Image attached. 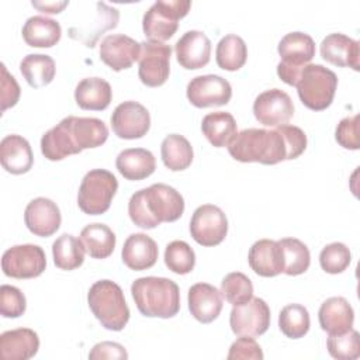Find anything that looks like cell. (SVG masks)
I'll list each match as a JSON object with an SVG mask.
<instances>
[{
  "label": "cell",
  "mask_w": 360,
  "mask_h": 360,
  "mask_svg": "<svg viewBox=\"0 0 360 360\" xmlns=\"http://www.w3.org/2000/svg\"><path fill=\"white\" fill-rule=\"evenodd\" d=\"M39 338L30 328L6 330L0 335V354L3 360H28L37 354Z\"/></svg>",
  "instance_id": "25"
},
{
  "label": "cell",
  "mask_w": 360,
  "mask_h": 360,
  "mask_svg": "<svg viewBox=\"0 0 360 360\" xmlns=\"http://www.w3.org/2000/svg\"><path fill=\"white\" fill-rule=\"evenodd\" d=\"M69 4V1H45V3H39V1H32V6L35 8H38L42 13L46 14H58L60 13L66 6Z\"/></svg>",
  "instance_id": "48"
},
{
  "label": "cell",
  "mask_w": 360,
  "mask_h": 360,
  "mask_svg": "<svg viewBox=\"0 0 360 360\" xmlns=\"http://www.w3.org/2000/svg\"><path fill=\"white\" fill-rule=\"evenodd\" d=\"M329 354L338 360H354L360 356L359 332L350 329L340 335H329L326 339Z\"/></svg>",
  "instance_id": "41"
},
{
  "label": "cell",
  "mask_w": 360,
  "mask_h": 360,
  "mask_svg": "<svg viewBox=\"0 0 360 360\" xmlns=\"http://www.w3.org/2000/svg\"><path fill=\"white\" fill-rule=\"evenodd\" d=\"M20 72L31 87L39 89L53 80L56 66L49 55L30 53L20 62Z\"/></svg>",
  "instance_id": "33"
},
{
  "label": "cell",
  "mask_w": 360,
  "mask_h": 360,
  "mask_svg": "<svg viewBox=\"0 0 360 360\" xmlns=\"http://www.w3.org/2000/svg\"><path fill=\"white\" fill-rule=\"evenodd\" d=\"M20 86L13 75L7 72L4 63H1V112L14 107L20 98Z\"/></svg>",
  "instance_id": "46"
},
{
  "label": "cell",
  "mask_w": 360,
  "mask_h": 360,
  "mask_svg": "<svg viewBox=\"0 0 360 360\" xmlns=\"http://www.w3.org/2000/svg\"><path fill=\"white\" fill-rule=\"evenodd\" d=\"M0 162L6 172L11 174L27 173L34 163L30 142L21 135H7L0 142Z\"/></svg>",
  "instance_id": "26"
},
{
  "label": "cell",
  "mask_w": 360,
  "mask_h": 360,
  "mask_svg": "<svg viewBox=\"0 0 360 360\" xmlns=\"http://www.w3.org/2000/svg\"><path fill=\"white\" fill-rule=\"evenodd\" d=\"M111 98V86L101 77L82 79L75 89V101L83 110H105L110 105Z\"/></svg>",
  "instance_id": "29"
},
{
  "label": "cell",
  "mask_w": 360,
  "mask_h": 360,
  "mask_svg": "<svg viewBox=\"0 0 360 360\" xmlns=\"http://www.w3.org/2000/svg\"><path fill=\"white\" fill-rule=\"evenodd\" d=\"M311 319L308 309L301 304L285 305L278 315V328L290 339H300L309 330Z\"/></svg>",
  "instance_id": "38"
},
{
  "label": "cell",
  "mask_w": 360,
  "mask_h": 360,
  "mask_svg": "<svg viewBox=\"0 0 360 360\" xmlns=\"http://www.w3.org/2000/svg\"><path fill=\"white\" fill-rule=\"evenodd\" d=\"M283 259H284V270L287 276H298L308 270L311 263V255L308 246L297 238H283L278 240Z\"/></svg>",
  "instance_id": "37"
},
{
  "label": "cell",
  "mask_w": 360,
  "mask_h": 360,
  "mask_svg": "<svg viewBox=\"0 0 360 360\" xmlns=\"http://www.w3.org/2000/svg\"><path fill=\"white\" fill-rule=\"evenodd\" d=\"M160 155L165 166L172 172L187 169L194 158L193 146L187 138L179 134H170L162 141Z\"/></svg>",
  "instance_id": "34"
},
{
  "label": "cell",
  "mask_w": 360,
  "mask_h": 360,
  "mask_svg": "<svg viewBox=\"0 0 360 360\" xmlns=\"http://www.w3.org/2000/svg\"><path fill=\"white\" fill-rule=\"evenodd\" d=\"M111 128L121 139H139L150 128V115L141 103L128 100L118 104L111 114Z\"/></svg>",
  "instance_id": "15"
},
{
  "label": "cell",
  "mask_w": 360,
  "mask_h": 360,
  "mask_svg": "<svg viewBox=\"0 0 360 360\" xmlns=\"http://www.w3.org/2000/svg\"><path fill=\"white\" fill-rule=\"evenodd\" d=\"M201 131L212 146L224 148L238 134V125L231 112L214 111L202 118Z\"/></svg>",
  "instance_id": "31"
},
{
  "label": "cell",
  "mask_w": 360,
  "mask_h": 360,
  "mask_svg": "<svg viewBox=\"0 0 360 360\" xmlns=\"http://www.w3.org/2000/svg\"><path fill=\"white\" fill-rule=\"evenodd\" d=\"M191 7L190 0H158L142 18V30L149 41L170 39L179 28V20L186 17Z\"/></svg>",
  "instance_id": "9"
},
{
  "label": "cell",
  "mask_w": 360,
  "mask_h": 360,
  "mask_svg": "<svg viewBox=\"0 0 360 360\" xmlns=\"http://www.w3.org/2000/svg\"><path fill=\"white\" fill-rule=\"evenodd\" d=\"M84 246L80 239L70 233L60 235L52 245L53 263L60 270H75L84 262Z\"/></svg>",
  "instance_id": "35"
},
{
  "label": "cell",
  "mask_w": 360,
  "mask_h": 360,
  "mask_svg": "<svg viewBox=\"0 0 360 360\" xmlns=\"http://www.w3.org/2000/svg\"><path fill=\"white\" fill-rule=\"evenodd\" d=\"M159 256L156 242L146 233L129 235L122 246L121 257L124 264L135 271H142L155 266Z\"/></svg>",
  "instance_id": "23"
},
{
  "label": "cell",
  "mask_w": 360,
  "mask_h": 360,
  "mask_svg": "<svg viewBox=\"0 0 360 360\" xmlns=\"http://www.w3.org/2000/svg\"><path fill=\"white\" fill-rule=\"evenodd\" d=\"M248 262L250 269L262 277H274L284 270L283 250L278 240H256L249 249Z\"/></svg>",
  "instance_id": "22"
},
{
  "label": "cell",
  "mask_w": 360,
  "mask_h": 360,
  "mask_svg": "<svg viewBox=\"0 0 360 360\" xmlns=\"http://www.w3.org/2000/svg\"><path fill=\"white\" fill-rule=\"evenodd\" d=\"M165 264L176 274H187L195 266V253L184 240H173L165 249Z\"/></svg>",
  "instance_id": "40"
},
{
  "label": "cell",
  "mask_w": 360,
  "mask_h": 360,
  "mask_svg": "<svg viewBox=\"0 0 360 360\" xmlns=\"http://www.w3.org/2000/svg\"><path fill=\"white\" fill-rule=\"evenodd\" d=\"M80 240L93 259L108 257L115 248V233L105 224H89L80 232Z\"/></svg>",
  "instance_id": "32"
},
{
  "label": "cell",
  "mask_w": 360,
  "mask_h": 360,
  "mask_svg": "<svg viewBox=\"0 0 360 360\" xmlns=\"http://www.w3.org/2000/svg\"><path fill=\"white\" fill-rule=\"evenodd\" d=\"M46 256L41 246L25 243L8 248L1 257V269L7 277L34 278L44 273Z\"/></svg>",
  "instance_id": "10"
},
{
  "label": "cell",
  "mask_w": 360,
  "mask_h": 360,
  "mask_svg": "<svg viewBox=\"0 0 360 360\" xmlns=\"http://www.w3.org/2000/svg\"><path fill=\"white\" fill-rule=\"evenodd\" d=\"M138 311L149 318H173L180 311L179 285L166 277H139L131 284Z\"/></svg>",
  "instance_id": "4"
},
{
  "label": "cell",
  "mask_w": 360,
  "mask_h": 360,
  "mask_svg": "<svg viewBox=\"0 0 360 360\" xmlns=\"http://www.w3.org/2000/svg\"><path fill=\"white\" fill-rule=\"evenodd\" d=\"M295 87L298 97L305 107L314 111H322L333 101L338 87V76L322 65L308 63L302 68Z\"/></svg>",
  "instance_id": "6"
},
{
  "label": "cell",
  "mask_w": 360,
  "mask_h": 360,
  "mask_svg": "<svg viewBox=\"0 0 360 360\" xmlns=\"http://www.w3.org/2000/svg\"><path fill=\"white\" fill-rule=\"evenodd\" d=\"M318 319L322 330L329 335H340L353 329L354 311L343 297H330L321 304Z\"/></svg>",
  "instance_id": "24"
},
{
  "label": "cell",
  "mask_w": 360,
  "mask_h": 360,
  "mask_svg": "<svg viewBox=\"0 0 360 360\" xmlns=\"http://www.w3.org/2000/svg\"><path fill=\"white\" fill-rule=\"evenodd\" d=\"M27 301L20 288L8 284L0 287V312L4 318H18L25 312Z\"/></svg>",
  "instance_id": "43"
},
{
  "label": "cell",
  "mask_w": 360,
  "mask_h": 360,
  "mask_svg": "<svg viewBox=\"0 0 360 360\" xmlns=\"http://www.w3.org/2000/svg\"><path fill=\"white\" fill-rule=\"evenodd\" d=\"M141 56V44L124 34H110L100 44V59L112 70L131 68Z\"/></svg>",
  "instance_id": "17"
},
{
  "label": "cell",
  "mask_w": 360,
  "mask_h": 360,
  "mask_svg": "<svg viewBox=\"0 0 360 360\" xmlns=\"http://www.w3.org/2000/svg\"><path fill=\"white\" fill-rule=\"evenodd\" d=\"M183 212L181 194L165 183H155L135 191L128 202L131 221L142 229H153L162 222H174Z\"/></svg>",
  "instance_id": "2"
},
{
  "label": "cell",
  "mask_w": 360,
  "mask_h": 360,
  "mask_svg": "<svg viewBox=\"0 0 360 360\" xmlns=\"http://www.w3.org/2000/svg\"><path fill=\"white\" fill-rule=\"evenodd\" d=\"M118 190L117 177L105 169L87 172L80 183L77 205L87 215L104 214Z\"/></svg>",
  "instance_id": "8"
},
{
  "label": "cell",
  "mask_w": 360,
  "mask_h": 360,
  "mask_svg": "<svg viewBox=\"0 0 360 360\" xmlns=\"http://www.w3.org/2000/svg\"><path fill=\"white\" fill-rule=\"evenodd\" d=\"M24 222L28 231L35 236L48 238L60 226V210L52 200L37 197L27 204L24 211Z\"/></svg>",
  "instance_id": "18"
},
{
  "label": "cell",
  "mask_w": 360,
  "mask_h": 360,
  "mask_svg": "<svg viewBox=\"0 0 360 360\" xmlns=\"http://www.w3.org/2000/svg\"><path fill=\"white\" fill-rule=\"evenodd\" d=\"M321 56L340 68H352L353 70H359V42L345 34L333 32L326 35L321 42Z\"/></svg>",
  "instance_id": "21"
},
{
  "label": "cell",
  "mask_w": 360,
  "mask_h": 360,
  "mask_svg": "<svg viewBox=\"0 0 360 360\" xmlns=\"http://www.w3.org/2000/svg\"><path fill=\"white\" fill-rule=\"evenodd\" d=\"M226 359L228 360H239V359L262 360L263 352L260 345L252 336H240L231 345Z\"/></svg>",
  "instance_id": "45"
},
{
  "label": "cell",
  "mask_w": 360,
  "mask_h": 360,
  "mask_svg": "<svg viewBox=\"0 0 360 360\" xmlns=\"http://www.w3.org/2000/svg\"><path fill=\"white\" fill-rule=\"evenodd\" d=\"M188 309L201 323L215 321L222 311V294L208 283H197L188 288Z\"/></svg>",
  "instance_id": "20"
},
{
  "label": "cell",
  "mask_w": 360,
  "mask_h": 360,
  "mask_svg": "<svg viewBox=\"0 0 360 360\" xmlns=\"http://www.w3.org/2000/svg\"><path fill=\"white\" fill-rule=\"evenodd\" d=\"M352 260L349 248L342 242L326 245L319 253V264L323 271L329 274H339L345 271Z\"/></svg>",
  "instance_id": "42"
},
{
  "label": "cell",
  "mask_w": 360,
  "mask_h": 360,
  "mask_svg": "<svg viewBox=\"0 0 360 360\" xmlns=\"http://www.w3.org/2000/svg\"><path fill=\"white\" fill-rule=\"evenodd\" d=\"M219 291L222 297L233 307L242 305L253 297V284L246 274L232 271L222 278Z\"/></svg>",
  "instance_id": "39"
},
{
  "label": "cell",
  "mask_w": 360,
  "mask_h": 360,
  "mask_svg": "<svg viewBox=\"0 0 360 360\" xmlns=\"http://www.w3.org/2000/svg\"><path fill=\"white\" fill-rule=\"evenodd\" d=\"M96 7H97V11H96L94 22H90L86 27L69 28V37L83 42L87 48H93L97 39L100 38V35L104 34L107 30L115 28L120 20V11L115 7H111L104 1L96 3Z\"/></svg>",
  "instance_id": "27"
},
{
  "label": "cell",
  "mask_w": 360,
  "mask_h": 360,
  "mask_svg": "<svg viewBox=\"0 0 360 360\" xmlns=\"http://www.w3.org/2000/svg\"><path fill=\"white\" fill-rule=\"evenodd\" d=\"M190 233L201 246L219 245L228 233V219L225 212L214 204L200 205L193 212Z\"/></svg>",
  "instance_id": "11"
},
{
  "label": "cell",
  "mask_w": 360,
  "mask_h": 360,
  "mask_svg": "<svg viewBox=\"0 0 360 360\" xmlns=\"http://www.w3.org/2000/svg\"><path fill=\"white\" fill-rule=\"evenodd\" d=\"M228 152L235 160L243 163L276 165L283 160H291L285 138L278 128L243 129L229 142Z\"/></svg>",
  "instance_id": "3"
},
{
  "label": "cell",
  "mask_w": 360,
  "mask_h": 360,
  "mask_svg": "<svg viewBox=\"0 0 360 360\" xmlns=\"http://www.w3.org/2000/svg\"><path fill=\"white\" fill-rule=\"evenodd\" d=\"M176 59L181 68L195 70L204 68L211 58L210 38L197 30L184 32L174 45Z\"/></svg>",
  "instance_id": "19"
},
{
  "label": "cell",
  "mask_w": 360,
  "mask_h": 360,
  "mask_svg": "<svg viewBox=\"0 0 360 360\" xmlns=\"http://www.w3.org/2000/svg\"><path fill=\"white\" fill-rule=\"evenodd\" d=\"M89 359H128L125 347L117 342H101L93 346Z\"/></svg>",
  "instance_id": "47"
},
{
  "label": "cell",
  "mask_w": 360,
  "mask_h": 360,
  "mask_svg": "<svg viewBox=\"0 0 360 360\" xmlns=\"http://www.w3.org/2000/svg\"><path fill=\"white\" fill-rule=\"evenodd\" d=\"M229 325L238 336H260L270 326V308L264 300L252 297L248 302L232 308Z\"/></svg>",
  "instance_id": "13"
},
{
  "label": "cell",
  "mask_w": 360,
  "mask_h": 360,
  "mask_svg": "<svg viewBox=\"0 0 360 360\" xmlns=\"http://www.w3.org/2000/svg\"><path fill=\"white\" fill-rule=\"evenodd\" d=\"M172 46L158 41L141 42L138 76L148 87L162 86L170 73Z\"/></svg>",
  "instance_id": "12"
},
{
  "label": "cell",
  "mask_w": 360,
  "mask_h": 360,
  "mask_svg": "<svg viewBox=\"0 0 360 360\" xmlns=\"http://www.w3.org/2000/svg\"><path fill=\"white\" fill-rule=\"evenodd\" d=\"M255 118L264 127H280L287 124L294 115L291 97L280 90L270 89L260 93L253 103Z\"/></svg>",
  "instance_id": "16"
},
{
  "label": "cell",
  "mask_w": 360,
  "mask_h": 360,
  "mask_svg": "<svg viewBox=\"0 0 360 360\" xmlns=\"http://www.w3.org/2000/svg\"><path fill=\"white\" fill-rule=\"evenodd\" d=\"M188 101L197 108L218 107L229 103L232 97L231 83L218 75L193 77L186 89Z\"/></svg>",
  "instance_id": "14"
},
{
  "label": "cell",
  "mask_w": 360,
  "mask_h": 360,
  "mask_svg": "<svg viewBox=\"0 0 360 360\" xmlns=\"http://www.w3.org/2000/svg\"><path fill=\"white\" fill-rule=\"evenodd\" d=\"M335 139L336 142L350 150H357L360 148L359 141V114L345 117L339 121L336 131H335Z\"/></svg>",
  "instance_id": "44"
},
{
  "label": "cell",
  "mask_w": 360,
  "mask_h": 360,
  "mask_svg": "<svg viewBox=\"0 0 360 360\" xmlns=\"http://www.w3.org/2000/svg\"><path fill=\"white\" fill-rule=\"evenodd\" d=\"M277 52L281 58V62L277 65L278 77L284 83L295 86L302 68L315 56V42L305 32H288L278 42Z\"/></svg>",
  "instance_id": "7"
},
{
  "label": "cell",
  "mask_w": 360,
  "mask_h": 360,
  "mask_svg": "<svg viewBox=\"0 0 360 360\" xmlns=\"http://www.w3.org/2000/svg\"><path fill=\"white\" fill-rule=\"evenodd\" d=\"M248 59V46L236 34L222 37L215 49L217 65L228 72L239 70Z\"/></svg>",
  "instance_id": "36"
},
{
  "label": "cell",
  "mask_w": 360,
  "mask_h": 360,
  "mask_svg": "<svg viewBox=\"0 0 360 360\" xmlns=\"http://www.w3.org/2000/svg\"><path fill=\"white\" fill-rule=\"evenodd\" d=\"M22 38L32 48H51L62 37L60 24L45 15H32L22 25Z\"/></svg>",
  "instance_id": "30"
},
{
  "label": "cell",
  "mask_w": 360,
  "mask_h": 360,
  "mask_svg": "<svg viewBox=\"0 0 360 360\" xmlns=\"http://www.w3.org/2000/svg\"><path fill=\"white\" fill-rule=\"evenodd\" d=\"M108 138L104 121L93 117H65L41 138V152L52 162L62 160L83 149L101 146Z\"/></svg>",
  "instance_id": "1"
},
{
  "label": "cell",
  "mask_w": 360,
  "mask_h": 360,
  "mask_svg": "<svg viewBox=\"0 0 360 360\" xmlns=\"http://www.w3.org/2000/svg\"><path fill=\"white\" fill-rule=\"evenodd\" d=\"M115 167L127 180H143L155 172L156 160L145 148H129L118 153Z\"/></svg>",
  "instance_id": "28"
},
{
  "label": "cell",
  "mask_w": 360,
  "mask_h": 360,
  "mask_svg": "<svg viewBox=\"0 0 360 360\" xmlns=\"http://www.w3.org/2000/svg\"><path fill=\"white\" fill-rule=\"evenodd\" d=\"M87 302L101 326L108 330H122L129 321V308L121 287L111 280L96 281L89 292Z\"/></svg>",
  "instance_id": "5"
}]
</instances>
